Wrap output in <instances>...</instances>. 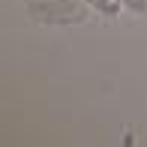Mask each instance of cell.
Here are the masks:
<instances>
[{
    "mask_svg": "<svg viewBox=\"0 0 147 147\" xmlns=\"http://www.w3.org/2000/svg\"><path fill=\"white\" fill-rule=\"evenodd\" d=\"M27 12L42 24H84L87 6L78 0H30Z\"/></svg>",
    "mask_w": 147,
    "mask_h": 147,
    "instance_id": "6da1fadb",
    "label": "cell"
},
{
    "mask_svg": "<svg viewBox=\"0 0 147 147\" xmlns=\"http://www.w3.org/2000/svg\"><path fill=\"white\" fill-rule=\"evenodd\" d=\"M84 3H90V9L102 12V15H117L120 6H123V0H84Z\"/></svg>",
    "mask_w": 147,
    "mask_h": 147,
    "instance_id": "7a4b0ae2",
    "label": "cell"
},
{
    "mask_svg": "<svg viewBox=\"0 0 147 147\" xmlns=\"http://www.w3.org/2000/svg\"><path fill=\"white\" fill-rule=\"evenodd\" d=\"M123 6L132 9L135 15H144V12H147V0H123Z\"/></svg>",
    "mask_w": 147,
    "mask_h": 147,
    "instance_id": "3957f363",
    "label": "cell"
}]
</instances>
